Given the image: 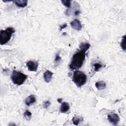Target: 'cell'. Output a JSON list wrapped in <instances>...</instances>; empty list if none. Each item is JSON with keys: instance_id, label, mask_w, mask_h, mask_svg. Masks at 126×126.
<instances>
[{"instance_id": "1", "label": "cell", "mask_w": 126, "mask_h": 126, "mask_svg": "<svg viewBox=\"0 0 126 126\" xmlns=\"http://www.w3.org/2000/svg\"><path fill=\"white\" fill-rule=\"evenodd\" d=\"M86 53L80 51L73 54L71 62L69 65V68L71 70H77L81 68L85 60Z\"/></svg>"}, {"instance_id": "2", "label": "cell", "mask_w": 126, "mask_h": 126, "mask_svg": "<svg viewBox=\"0 0 126 126\" xmlns=\"http://www.w3.org/2000/svg\"><path fill=\"white\" fill-rule=\"evenodd\" d=\"M87 76L83 72L76 70L74 71L72 80L78 87H81L85 84L87 81Z\"/></svg>"}, {"instance_id": "3", "label": "cell", "mask_w": 126, "mask_h": 126, "mask_svg": "<svg viewBox=\"0 0 126 126\" xmlns=\"http://www.w3.org/2000/svg\"><path fill=\"white\" fill-rule=\"evenodd\" d=\"M15 32V30L12 27H8L0 32V43L3 45L7 43L11 39L12 34Z\"/></svg>"}, {"instance_id": "4", "label": "cell", "mask_w": 126, "mask_h": 126, "mask_svg": "<svg viewBox=\"0 0 126 126\" xmlns=\"http://www.w3.org/2000/svg\"><path fill=\"white\" fill-rule=\"evenodd\" d=\"M27 78L28 76L27 75L17 70H13L11 76V79L13 83L18 86L22 85Z\"/></svg>"}, {"instance_id": "5", "label": "cell", "mask_w": 126, "mask_h": 126, "mask_svg": "<svg viewBox=\"0 0 126 126\" xmlns=\"http://www.w3.org/2000/svg\"><path fill=\"white\" fill-rule=\"evenodd\" d=\"M107 119L109 122L113 125H117L120 121V117L116 113L108 115Z\"/></svg>"}, {"instance_id": "6", "label": "cell", "mask_w": 126, "mask_h": 126, "mask_svg": "<svg viewBox=\"0 0 126 126\" xmlns=\"http://www.w3.org/2000/svg\"><path fill=\"white\" fill-rule=\"evenodd\" d=\"M26 66L29 70L31 71H36L38 68V63L37 62L29 61L27 62Z\"/></svg>"}, {"instance_id": "7", "label": "cell", "mask_w": 126, "mask_h": 126, "mask_svg": "<svg viewBox=\"0 0 126 126\" xmlns=\"http://www.w3.org/2000/svg\"><path fill=\"white\" fill-rule=\"evenodd\" d=\"M70 24L71 27L73 29H74L77 31H80L82 28V26L81 22L80 21V20H79L77 19H74L72 21H71L70 22Z\"/></svg>"}, {"instance_id": "8", "label": "cell", "mask_w": 126, "mask_h": 126, "mask_svg": "<svg viewBox=\"0 0 126 126\" xmlns=\"http://www.w3.org/2000/svg\"><path fill=\"white\" fill-rule=\"evenodd\" d=\"M91 45L88 42H82L79 45V51L86 53V52L90 48Z\"/></svg>"}, {"instance_id": "9", "label": "cell", "mask_w": 126, "mask_h": 126, "mask_svg": "<svg viewBox=\"0 0 126 126\" xmlns=\"http://www.w3.org/2000/svg\"><path fill=\"white\" fill-rule=\"evenodd\" d=\"M53 72L49 71V70H46L43 74V78L44 80L46 83H49L50 81L51 80L53 76Z\"/></svg>"}, {"instance_id": "10", "label": "cell", "mask_w": 126, "mask_h": 126, "mask_svg": "<svg viewBox=\"0 0 126 126\" xmlns=\"http://www.w3.org/2000/svg\"><path fill=\"white\" fill-rule=\"evenodd\" d=\"M35 102H36V98L34 95H29L26 98L25 100V104L27 106H30V105L34 103Z\"/></svg>"}, {"instance_id": "11", "label": "cell", "mask_w": 126, "mask_h": 126, "mask_svg": "<svg viewBox=\"0 0 126 126\" xmlns=\"http://www.w3.org/2000/svg\"><path fill=\"white\" fill-rule=\"evenodd\" d=\"M15 5H16L19 7L24 8L28 4V1L27 0H15L13 1Z\"/></svg>"}, {"instance_id": "12", "label": "cell", "mask_w": 126, "mask_h": 126, "mask_svg": "<svg viewBox=\"0 0 126 126\" xmlns=\"http://www.w3.org/2000/svg\"><path fill=\"white\" fill-rule=\"evenodd\" d=\"M69 105L67 102H62L60 108V111L61 113H65L69 110Z\"/></svg>"}, {"instance_id": "13", "label": "cell", "mask_w": 126, "mask_h": 126, "mask_svg": "<svg viewBox=\"0 0 126 126\" xmlns=\"http://www.w3.org/2000/svg\"><path fill=\"white\" fill-rule=\"evenodd\" d=\"M95 86L98 90H103L106 88V84L103 81H99L96 82L95 84Z\"/></svg>"}, {"instance_id": "14", "label": "cell", "mask_w": 126, "mask_h": 126, "mask_svg": "<svg viewBox=\"0 0 126 126\" xmlns=\"http://www.w3.org/2000/svg\"><path fill=\"white\" fill-rule=\"evenodd\" d=\"M61 60H62V58L60 55L59 53H58L56 55V56H55V58L54 59V63H55V66H58L59 64V63H61Z\"/></svg>"}, {"instance_id": "15", "label": "cell", "mask_w": 126, "mask_h": 126, "mask_svg": "<svg viewBox=\"0 0 126 126\" xmlns=\"http://www.w3.org/2000/svg\"><path fill=\"white\" fill-rule=\"evenodd\" d=\"M32 116V113L28 110H26L24 113V117L27 120H28V121H30L31 120Z\"/></svg>"}, {"instance_id": "16", "label": "cell", "mask_w": 126, "mask_h": 126, "mask_svg": "<svg viewBox=\"0 0 126 126\" xmlns=\"http://www.w3.org/2000/svg\"><path fill=\"white\" fill-rule=\"evenodd\" d=\"M93 66L94 67V71L96 72L102 67V65L100 63H95L93 64Z\"/></svg>"}, {"instance_id": "17", "label": "cell", "mask_w": 126, "mask_h": 126, "mask_svg": "<svg viewBox=\"0 0 126 126\" xmlns=\"http://www.w3.org/2000/svg\"><path fill=\"white\" fill-rule=\"evenodd\" d=\"M62 4L64 5L65 7L68 8H70L71 7V1L69 0H61Z\"/></svg>"}, {"instance_id": "18", "label": "cell", "mask_w": 126, "mask_h": 126, "mask_svg": "<svg viewBox=\"0 0 126 126\" xmlns=\"http://www.w3.org/2000/svg\"><path fill=\"white\" fill-rule=\"evenodd\" d=\"M125 40H126V35H124L123 37L122 38L121 41V43H120V45L121 47L122 48V49L125 51L126 49V44H125Z\"/></svg>"}, {"instance_id": "19", "label": "cell", "mask_w": 126, "mask_h": 126, "mask_svg": "<svg viewBox=\"0 0 126 126\" xmlns=\"http://www.w3.org/2000/svg\"><path fill=\"white\" fill-rule=\"evenodd\" d=\"M72 121L74 125L76 126H78L79 123L80 122L81 120H80V118H79L78 117L74 116L72 119Z\"/></svg>"}, {"instance_id": "20", "label": "cell", "mask_w": 126, "mask_h": 126, "mask_svg": "<svg viewBox=\"0 0 126 126\" xmlns=\"http://www.w3.org/2000/svg\"><path fill=\"white\" fill-rule=\"evenodd\" d=\"M50 105V102L49 101L47 100V101H45L43 102V107L45 108H47Z\"/></svg>"}, {"instance_id": "21", "label": "cell", "mask_w": 126, "mask_h": 126, "mask_svg": "<svg viewBox=\"0 0 126 126\" xmlns=\"http://www.w3.org/2000/svg\"><path fill=\"white\" fill-rule=\"evenodd\" d=\"M67 26V24H66V23L63 24V25H62L61 26H60V31H61L63 29L65 28Z\"/></svg>"}, {"instance_id": "22", "label": "cell", "mask_w": 126, "mask_h": 126, "mask_svg": "<svg viewBox=\"0 0 126 126\" xmlns=\"http://www.w3.org/2000/svg\"><path fill=\"white\" fill-rule=\"evenodd\" d=\"M80 13V11L79 10H75V12H74V15H76V16L78 15Z\"/></svg>"}, {"instance_id": "23", "label": "cell", "mask_w": 126, "mask_h": 126, "mask_svg": "<svg viewBox=\"0 0 126 126\" xmlns=\"http://www.w3.org/2000/svg\"><path fill=\"white\" fill-rule=\"evenodd\" d=\"M62 100H63V99L61 98H58V99H57V101H58L59 103H62Z\"/></svg>"}]
</instances>
